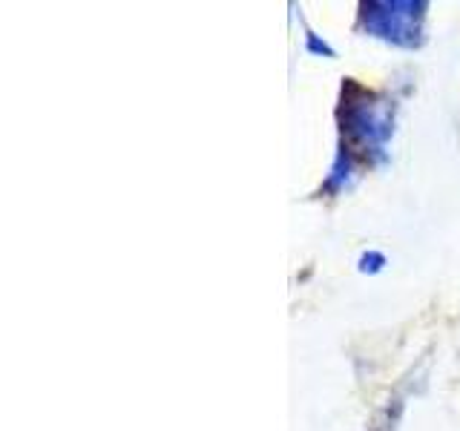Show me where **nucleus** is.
<instances>
[{
	"label": "nucleus",
	"mask_w": 460,
	"mask_h": 431,
	"mask_svg": "<svg viewBox=\"0 0 460 431\" xmlns=\"http://www.w3.org/2000/svg\"><path fill=\"white\" fill-rule=\"evenodd\" d=\"M340 133L342 147L363 155L368 164H383L388 158V141L394 136L397 104L394 98L359 86L357 81L342 84L340 98Z\"/></svg>",
	"instance_id": "nucleus-1"
},
{
	"label": "nucleus",
	"mask_w": 460,
	"mask_h": 431,
	"mask_svg": "<svg viewBox=\"0 0 460 431\" xmlns=\"http://www.w3.org/2000/svg\"><path fill=\"white\" fill-rule=\"evenodd\" d=\"M423 0H371L359 6V29L397 49H417L426 40Z\"/></svg>",
	"instance_id": "nucleus-2"
},
{
	"label": "nucleus",
	"mask_w": 460,
	"mask_h": 431,
	"mask_svg": "<svg viewBox=\"0 0 460 431\" xmlns=\"http://www.w3.org/2000/svg\"><path fill=\"white\" fill-rule=\"evenodd\" d=\"M359 179V167H357V155L351 150H345L340 144V150L334 153V162L328 167V176L320 187V193L325 196H340L345 190H351Z\"/></svg>",
	"instance_id": "nucleus-3"
},
{
	"label": "nucleus",
	"mask_w": 460,
	"mask_h": 431,
	"mask_svg": "<svg viewBox=\"0 0 460 431\" xmlns=\"http://www.w3.org/2000/svg\"><path fill=\"white\" fill-rule=\"evenodd\" d=\"M388 265V259L380 251H366L363 256L357 259V270L359 273H380Z\"/></svg>",
	"instance_id": "nucleus-4"
},
{
	"label": "nucleus",
	"mask_w": 460,
	"mask_h": 431,
	"mask_svg": "<svg viewBox=\"0 0 460 431\" xmlns=\"http://www.w3.org/2000/svg\"><path fill=\"white\" fill-rule=\"evenodd\" d=\"M305 49L311 55H320V57H334V49H331V43L323 40L316 32H311V29H305Z\"/></svg>",
	"instance_id": "nucleus-5"
}]
</instances>
